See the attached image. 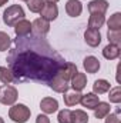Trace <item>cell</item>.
I'll return each mask as SVG.
<instances>
[{"label": "cell", "instance_id": "6da1fadb", "mask_svg": "<svg viewBox=\"0 0 121 123\" xmlns=\"http://www.w3.org/2000/svg\"><path fill=\"white\" fill-rule=\"evenodd\" d=\"M31 43L33 44L30 47H26L17 42V47L13 49L9 55V63L11 67L10 70L14 77L22 80L50 82L66 62L49 46L46 50H41L40 44L38 49H36L34 42Z\"/></svg>", "mask_w": 121, "mask_h": 123}, {"label": "cell", "instance_id": "7a4b0ae2", "mask_svg": "<svg viewBox=\"0 0 121 123\" xmlns=\"http://www.w3.org/2000/svg\"><path fill=\"white\" fill-rule=\"evenodd\" d=\"M24 19V10L22 9V6L19 4H13V6H9L4 13H3V22L7 25V26H14L17 22L23 20Z\"/></svg>", "mask_w": 121, "mask_h": 123}, {"label": "cell", "instance_id": "3957f363", "mask_svg": "<svg viewBox=\"0 0 121 123\" xmlns=\"http://www.w3.org/2000/svg\"><path fill=\"white\" fill-rule=\"evenodd\" d=\"M30 109L23 105V103H19V105H13L9 110V117L16 123H26L30 119Z\"/></svg>", "mask_w": 121, "mask_h": 123}, {"label": "cell", "instance_id": "277c9868", "mask_svg": "<svg viewBox=\"0 0 121 123\" xmlns=\"http://www.w3.org/2000/svg\"><path fill=\"white\" fill-rule=\"evenodd\" d=\"M17 100V89L13 86H4L0 89V103L6 106H13Z\"/></svg>", "mask_w": 121, "mask_h": 123}, {"label": "cell", "instance_id": "5b68a950", "mask_svg": "<svg viewBox=\"0 0 121 123\" xmlns=\"http://www.w3.org/2000/svg\"><path fill=\"white\" fill-rule=\"evenodd\" d=\"M40 14H41V19H44L47 22L56 20L57 16H59V7H57L56 3H44Z\"/></svg>", "mask_w": 121, "mask_h": 123}, {"label": "cell", "instance_id": "8992f818", "mask_svg": "<svg viewBox=\"0 0 121 123\" xmlns=\"http://www.w3.org/2000/svg\"><path fill=\"white\" fill-rule=\"evenodd\" d=\"M50 30V22H47V20H44V19H36L33 23H31V31H33V34H36V36H44V34H47Z\"/></svg>", "mask_w": 121, "mask_h": 123}, {"label": "cell", "instance_id": "52a82bcc", "mask_svg": "<svg viewBox=\"0 0 121 123\" xmlns=\"http://www.w3.org/2000/svg\"><path fill=\"white\" fill-rule=\"evenodd\" d=\"M49 86H50L54 92H57V93H67L68 92V89H70L68 82H66L64 79H61L60 76H57V74L49 82Z\"/></svg>", "mask_w": 121, "mask_h": 123}, {"label": "cell", "instance_id": "ba28073f", "mask_svg": "<svg viewBox=\"0 0 121 123\" xmlns=\"http://www.w3.org/2000/svg\"><path fill=\"white\" fill-rule=\"evenodd\" d=\"M84 40L86 43L91 46V47H97L100 43H101V34L100 30H95V29H87L84 31Z\"/></svg>", "mask_w": 121, "mask_h": 123}, {"label": "cell", "instance_id": "9c48e42d", "mask_svg": "<svg viewBox=\"0 0 121 123\" xmlns=\"http://www.w3.org/2000/svg\"><path fill=\"white\" fill-rule=\"evenodd\" d=\"M40 109L46 115H51V113L59 110V102L56 99H53V97H44L40 102Z\"/></svg>", "mask_w": 121, "mask_h": 123}, {"label": "cell", "instance_id": "30bf717a", "mask_svg": "<svg viewBox=\"0 0 121 123\" xmlns=\"http://www.w3.org/2000/svg\"><path fill=\"white\" fill-rule=\"evenodd\" d=\"M77 72H78V70H77V66H76V64L66 62V63L61 66V69L59 70L57 76H60L61 79H64L66 82H68V80H71V77H73Z\"/></svg>", "mask_w": 121, "mask_h": 123}, {"label": "cell", "instance_id": "8fae6325", "mask_svg": "<svg viewBox=\"0 0 121 123\" xmlns=\"http://www.w3.org/2000/svg\"><path fill=\"white\" fill-rule=\"evenodd\" d=\"M30 31H31V23L26 19H23V20H20L14 25V33H16L17 37H26V36L30 34Z\"/></svg>", "mask_w": 121, "mask_h": 123}, {"label": "cell", "instance_id": "7c38bea8", "mask_svg": "<svg viewBox=\"0 0 121 123\" xmlns=\"http://www.w3.org/2000/svg\"><path fill=\"white\" fill-rule=\"evenodd\" d=\"M108 9V1L107 0H91L88 3V12L93 13H98V14H104Z\"/></svg>", "mask_w": 121, "mask_h": 123}, {"label": "cell", "instance_id": "4fadbf2b", "mask_svg": "<svg viewBox=\"0 0 121 123\" xmlns=\"http://www.w3.org/2000/svg\"><path fill=\"white\" fill-rule=\"evenodd\" d=\"M87 85V77L84 73H80L77 72L73 77H71V87L74 92H81Z\"/></svg>", "mask_w": 121, "mask_h": 123}, {"label": "cell", "instance_id": "5bb4252c", "mask_svg": "<svg viewBox=\"0 0 121 123\" xmlns=\"http://www.w3.org/2000/svg\"><path fill=\"white\" fill-rule=\"evenodd\" d=\"M66 12H67V14L71 16V17L80 16L81 12H83V4H81V1H78V0H68L67 4H66Z\"/></svg>", "mask_w": 121, "mask_h": 123}, {"label": "cell", "instance_id": "9a60e30c", "mask_svg": "<svg viewBox=\"0 0 121 123\" xmlns=\"http://www.w3.org/2000/svg\"><path fill=\"white\" fill-rule=\"evenodd\" d=\"M100 99L95 93H87V94H83L81 99H80V103L83 105V107H87V109H94L97 105H98Z\"/></svg>", "mask_w": 121, "mask_h": 123}, {"label": "cell", "instance_id": "2e32d148", "mask_svg": "<svg viewBox=\"0 0 121 123\" xmlns=\"http://www.w3.org/2000/svg\"><path fill=\"white\" fill-rule=\"evenodd\" d=\"M83 66H84L87 73H97L98 69H100V62L94 56H87L83 62Z\"/></svg>", "mask_w": 121, "mask_h": 123}, {"label": "cell", "instance_id": "e0dca14e", "mask_svg": "<svg viewBox=\"0 0 121 123\" xmlns=\"http://www.w3.org/2000/svg\"><path fill=\"white\" fill-rule=\"evenodd\" d=\"M120 46H117V44H108V46H105L104 49H103V56L105 57V59H108V60H114V59H117L118 56H120Z\"/></svg>", "mask_w": 121, "mask_h": 123}, {"label": "cell", "instance_id": "ac0fdd59", "mask_svg": "<svg viewBox=\"0 0 121 123\" xmlns=\"http://www.w3.org/2000/svg\"><path fill=\"white\" fill-rule=\"evenodd\" d=\"M105 23V17L104 14H98V13H93L88 19V29H95L100 30V27H103V25Z\"/></svg>", "mask_w": 121, "mask_h": 123}, {"label": "cell", "instance_id": "d6986e66", "mask_svg": "<svg viewBox=\"0 0 121 123\" xmlns=\"http://www.w3.org/2000/svg\"><path fill=\"white\" fill-rule=\"evenodd\" d=\"M110 89H111L110 82H107V80H104V79H98V80H95L94 85H93V93H95V94L107 93Z\"/></svg>", "mask_w": 121, "mask_h": 123}, {"label": "cell", "instance_id": "ffe728a7", "mask_svg": "<svg viewBox=\"0 0 121 123\" xmlns=\"http://www.w3.org/2000/svg\"><path fill=\"white\" fill-rule=\"evenodd\" d=\"M93 110H94V116L97 119H104L110 113V105L105 103V102H98V105Z\"/></svg>", "mask_w": 121, "mask_h": 123}, {"label": "cell", "instance_id": "44dd1931", "mask_svg": "<svg viewBox=\"0 0 121 123\" xmlns=\"http://www.w3.org/2000/svg\"><path fill=\"white\" fill-rule=\"evenodd\" d=\"M81 96H83V94L80 92H71V93H66L63 97H64L66 106H76L77 103H80Z\"/></svg>", "mask_w": 121, "mask_h": 123}, {"label": "cell", "instance_id": "7402d4cb", "mask_svg": "<svg viewBox=\"0 0 121 123\" xmlns=\"http://www.w3.org/2000/svg\"><path fill=\"white\" fill-rule=\"evenodd\" d=\"M107 25H108V30H121V13L118 12L114 13L108 19Z\"/></svg>", "mask_w": 121, "mask_h": 123}, {"label": "cell", "instance_id": "603a6c76", "mask_svg": "<svg viewBox=\"0 0 121 123\" xmlns=\"http://www.w3.org/2000/svg\"><path fill=\"white\" fill-rule=\"evenodd\" d=\"M13 80H14V74L11 73V70L4 66H0V82L4 85H9Z\"/></svg>", "mask_w": 121, "mask_h": 123}, {"label": "cell", "instance_id": "cb8c5ba5", "mask_svg": "<svg viewBox=\"0 0 121 123\" xmlns=\"http://www.w3.org/2000/svg\"><path fill=\"white\" fill-rule=\"evenodd\" d=\"M73 123H87L88 122V115L84 110H74L71 112Z\"/></svg>", "mask_w": 121, "mask_h": 123}, {"label": "cell", "instance_id": "d4e9b609", "mask_svg": "<svg viewBox=\"0 0 121 123\" xmlns=\"http://www.w3.org/2000/svg\"><path fill=\"white\" fill-rule=\"evenodd\" d=\"M11 46V39L7 33L4 31H0V52H6L9 50Z\"/></svg>", "mask_w": 121, "mask_h": 123}, {"label": "cell", "instance_id": "484cf974", "mask_svg": "<svg viewBox=\"0 0 121 123\" xmlns=\"http://www.w3.org/2000/svg\"><path fill=\"white\" fill-rule=\"evenodd\" d=\"M44 6V0H27V7L33 13H40Z\"/></svg>", "mask_w": 121, "mask_h": 123}, {"label": "cell", "instance_id": "4316f807", "mask_svg": "<svg viewBox=\"0 0 121 123\" xmlns=\"http://www.w3.org/2000/svg\"><path fill=\"white\" fill-rule=\"evenodd\" d=\"M107 37H108V42H110L111 44L120 46V43H121V30H108Z\"/></svg>", "mask_w": 121, "mask_h": 123}, {"label": "cell", "instance_id": "83f0119b", "mask_svg": "<svg viewBox=\"0 0 121 123\" xmlns=\"http://www.w3.org/2000/svg\"><path fill=\"white\" fill-rule=\"evenodd\" d=\"M59 123H73V117H71V110L70 109H63L59 112Z\"/></svg>", "mask_w": 121, "mask_h": 123}, {"label": "cell", "instance_id": "f1b7e54d", "mask_svg": "<svg viewBox=\"0 0 121 123\" xmlns=\"http://www.w3.org/2000/svg\"><path fill=\"white\" fill-rule=\"evenodd\" d=\"M108 99H110V102H113V103H120L121 102V87L120 86H117V87H114V89H110Z\"/></svg>", "mask_w": 121, "mask_h": 123}, {"label": "cell", "instance_id": "f546056e", "mask_svg": "<svg viewBox=\"0 0 121 123\" xmlns=\"http://www.w3.org/2000/svg\"><path fill=\"white\" fill-rule=\"evenodd\" d=\"M105 123H120V119H118V113L116 115H107L105 116Z\"/></svg>", "mask_w": 121, "mask_h": 123}, {"label": "cell", "instance_id": "4dcf8cb0", "mask_svg": "<svg viewBox=\"0 0 121 123\" xmlns=\"http://www.w3.org/2000/svg\"><path fill=\"white\" fill-rule=\"evenodd\" d=\"M36 123H50V119L46 115H38L36 119Z\"/></svg>", "mask_w": 121, "mask_h": 123}, {"label": "cell", "instance_id": "1f68e13d", "mask_svg": "<svg viewBox=\"0 0 121 123\" xmlns=\"http://www.w3.org/2000/svg\"><path fill=\"white\" fill-rule=\"evenodd\" d=\"M44 1H46V3H57L59 0H44Z\"/></svg>", "mask_w": 121, "mask_h": 123}, {"label": "cell", "instance_id": "d6a6232c", "mask_svg": "<svg viewBox=\"0 0 121 123\" xmlns=\"http://www.w3.org/2000/svg\"><path fill=\"white\" fill-rule=\"evenodd\" d=\"M6 3H7V0H0V7H1L3 4H6Z\"/></svg>", "mask_w": 121, "mask_h": 123}, {"label": "cell", "instance_id": "836d02e7", "mask_svg": "<svg viewBox=\"0 0 121 123\" xmlns=\"http://www.w3.org/2000/svg\"><path fill=\"white\" fill-rule=\"evenodd\" d=\"M0 123H4V120H3V119H1V117H0Z\"/></svg>", "mask_w": 121, "mask_h": 123}, {"label": "cell", "instance_id": "e575fe53", "mask_svg": "<svg viewBox=\"0 0 121 123\" xmlns=\"http://www.w3.org/2000/svg\"><path fill=\"white\" fill-rule=\"evenodd\" d=\"M23 1H27V0H23Z\"/></svg>", "mask_w": 121, "mask_h": 123}]
</instances>
